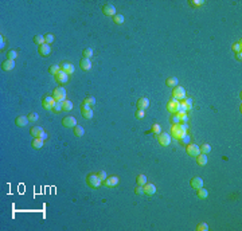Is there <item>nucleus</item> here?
Instances as JSON below:
<instances>
[{
    "mask_svg": "<svg viewBox=\"0 0 242 231\" xmlns=\"http://www.w3.org/2000/svg\"><path fill=\"white\" fill-rule=\"evenodd\" d=\"M171 137L176 138V140H180L183 136L187 135V125L186 124H176V125H172L171 126Z\"/></svg>",
    "mask_w": 242,
    "mask_h": 231,
    "instance_id": "1",
    "label": "nucleus"
},
{
    "mask_svg": "<svg viewBox=\"0 0 242 231\" xmlns=\"http://www.w3.org/2000/svg\"><path fill=\"white\" fill-rule=\"evenodd\" d=\"M66 97H67L66 89L62 88V86H57V88L53 90V98L57 101V102H63V101H66L67 100Z\"/></svg>",
    "mask_w": 242,
    "mask_h": 231,
    "instance_id": "2",
    "label": "nucleus"
},
{
    "mask_svg": "<svg viewBox=\"0 0 242 231\" xmlns=\"http://www.w3.org/2000/svg\"><path fill=\"white\" fill-rule=\"evenodd\" d=\"M86 183H88V185L90 188L97 190V188H100V185H101L102 181L98 179L97 173H89V175L86 176Z\"/></svg>",
    "mask_w": 242,
    "mask_h": 231,
    "instance_id": "3",
    "label": "nucleus"
},
{
    "mask_svg": "<svg viewBox=\"0 0 242 231\" xmlns=\"http://www.w3.org/2000/svg\"><path fill=\"white\" fill-rule=\"evenodd\" d=\"M172 98H175L178 101H182L186 98V89L182 88V86H175L174 90H172Z\"/></svg>",
    "mask_w": 242,
    "mask_h": 231,
    "instance_id": "4",
    "label": "nucleus"
},
{
    "mask_svg": "<svg viewBox=\"0 0 242 231\" xmlns=\"http://www.w3.org/2000/svg\"><path fill=\"white\" fill-rule=\"evenodd\" d=\"M179 108H180V101L175 100V98H171V100L167 102V110H168L171 114H175L176 112L179 110Z\"/></svg>",
    "mask_w": 242,
    "mask_h": 231,
    "instance_id": "5",
    "label": "nucleus"
},
{
    "mask_svg": "<svg viewBox=\"0 0 242 231\" xmlns=\"http://www.w3.org/2000/svg\"><path fill=\"white\" fill-rule=\"evenodd\" d=\"M57 101L53 98V96H46L42 98V106L46 110H53V106L55 105Z\"/></svg>",
    "mask_w": 242,
    "mask_h": 231,
    "instance_id": "6",
    "label": "nucleus"
},
{
    "mask_svg": "<svg viewBox=\"0 0 242 231\" xmlns=\"http://www.w3.org/2000/svg\"><path fill=\"white\" fill-rule=\"evenodd\" d=\"M158 141H159V144H160L161 146H168L169 144H171V141H172V137H171V135H168V133H160V135H158Z\"/></svg>",
    "mask_w": 242,
    "mask_h": 231,
    "instance_id": "7",
    "label": "nucleus"
},
{
    "mask_svg": "<svg viewBox=\"0 0 242 231\" xmlns=\"http://www.w3.org/2000/svg\"><path fill=\"white\" fill-rule=\"evenodd\" d=\"M54 77H55L57 83H59V85H65V83H67V82H69V74H67L66 71H63V70L58 71V73H57Z\"/></svg>",
    "mask_w": 242,
    "mask_h": 231,
    "instance_id": "8",
    "label": "nucleus"
},
{
    "mask_svg": "<svg viewBox=\"0 0 242 231\" xmlns=\"http://www.w3.org/2000/svg\"><path fill=\"white\" fill-rule=\"evenodd\" d=\"M81 114L85 120H90V118H93V116H94L92 108L88 105H85L84 102H82V105H81Z\"/></svg>",
    "mask_w": 242,
    "mask_h": 231,
    "instance_id": "9",
    "label": "nucleus"
},
{
    "mask_svg": "<svg viewBox=\"0 0 242 231\" xmlns=\"http://www.w3.org/2000/svg\"><path fill=\"white\" fill-rule=\"evenodd\" d=\"M186 151H187V153H188V156H191V157H196V156L201 153L199 146L196 145V144H191V143L186 146Z\"/></svg>",
    "mask_w": 242,
    "mask_h": 231,
    "instance_id": "10",
    "label": "nucleus"
},
{
    "mask_svg": "<svg viewBox=\"0 0 242 231\" xmlns=\"http://www.w3.org/2000/svg\"><path fill=\"white\" fill-rule=\"evenodd\" d=\"M102 14L105 15V16H112V18H113L114 15H116V7L110 3L104 4V6H102Z\"/></svg>",
    "mask_w": 242,
    "mask_h": 231,
    "instance_id": "11",
    "label": "nucleus"
},
{
    "mask_svg": "<svg viewBox=\"0 0 242 231\" xmlns=\"http://www.w3.org/2000/svg\"><path fill=\"white\" fill-rule=\"evenodd\" d=\"M193 109V100L191 98H188V97H186L184 100L180 101V108H179V110H183V112H188ZM178 110V112H179Z\"/></svg>",
    "mask_w": 242,
    "mask_h": 231,
    "instance_id": "12",
    "label": "nucleus"
},
{
    "mask_svg": "<svg viewBox=\"0 0 242 231\" xmlns=\"http://www.w3.org/2000/svg\"><path fill=\"white\" fill-rule=\"evenodd\" d=\"M102 183H104V184H105L108 188H112V187H116V185L120 183V180H118V177H117V176H108V177L102 181Z\"/></svg>",
    "mask_w": 242,
    "mask_h": 231,
    "instance_id": "13",
    "label": "nucleus"
},
{
    "mask_svg": "<svg viewBox=\"0 0 242 231\" xmlns=\"http://www.w3.org/2000/svg\"><path fill=\"white\" fill-rule=\"evenodd\" d=\"M62 124H63V126H66V128H74V126L77 125V120L74 117H71V116H67V117H65L63 120H62Z\"/></svg>",
    "mask_w": 242,
    "mask_h": 231,
    "instance_id": "14",
    "label": "nucleus"
},
{
    "mask_svg": "<svg viewBox=\"0 0 242 231\" xmlns=\"http://www.w3.org/2000/svg\"><path fill=\"white\" fill-rule=\"evenodd\" d=\"M191 187H193L194 190H199V188H202L203 187V179L198 177V176L193 177L191 179Z\"/></svg>",
    "mask_w": 242,
    "mask_h": 231,
    "instance_id": "15",
    "label": "nucleus"
},
{
    "mask_svg": "<svg viewBox=\"0 0 242 231\" xmlns=\"http://www.w3.org/2000/svg\"><path fill=\"white\" fill-rule=\"evenodd\" d=\"M144 193L148 196H152L156 193V187H155V184H151V183H145L144 184Z\"/></svg>",
    "mask_w": 242,
    "mask_h": 231,
    "instance_id": "16",
    "label": "nucleus"
},
{
    "mask_svg": "<svg viewBox=\"0 0 242 231\" xmlns=\"http://www.w3.org/2000/svg\"><path fill=\"white\" fill-rule=\"evenodd\" d=\"M38 51L42 56H49L50 54H51V47H50V44L44 43V44H42V46H39Z\"/></svg>",
    "mask_w": 242,
    "mask_h": 231,
    "instance_id": "17",
    "label": "nucleus"
},
{
    "mask_svg": "<svg viewBox=\"0 0 242 231\" xmlns=\"http://www.w3.org/2000/svg\"><path fill=\"white\" fill-rule=\"evenodd\" d=\"M28 117H26V116H18V117L15 118V124H16V126H19V128H23V126H26L27 124H28Z\"/></svg>",
    "mask_w": 242,
    "mask_h": 231,
    "instance_id": "18",
    "label": "nucleus"
},
{
    "mask_svg": "<svg viewBox=\"0 0 242 231\" xmlns=\"http://www.w3.org/2000/svg\"><path fill=\"white\" fill-rule=\"evenodd\" d=\"M14 67H15V61L7 59V61H4L1 63V70H4V71H11V70H14Z\"/></svg>",
    "mask_w": 242,
    "mask_h": 231,
    "instance_id": "19",
    "label": "nucleus"
},
{
    "mask_svg": "<svg viewBox=\"0 0 242 231\" xmlns=\"http://www.w3.org/2000/svg\"><path fill=\"white\" fill-rule=\"evenodd\" d=\"M79 66H81V69H82L84 71H89V70L92 69V62H90V59L82 58L81 62H79Z\"/></svg>",
    "mask_w": 242,
    "mask_h": 231,
    "instance_id": "20",
    "label": "nucleus"
},
{
    "mask_svg": "<svg viewBox=\"0 0 242 231\" xmlns=\"http://www.w3.org/2000/svg\"><path fill=\"white\" fill-rule=\"evenodd\" d=\"M148 106H149L148 98H145V97H141V98H139V101H137V109H143V110H145Z\"/></svg>",
    "mask_w": 242,
    "mask_h": 231,
    "instance_id": "21",
    "label": "nucleus"
},
{
    "mask_svg": "<svg viewBox=\"0 0 242 231\" xmlns=\"http://www.w3.org/2000/svg\"><path fill=\"white\" fill-rule=\"evenodd\" d=\"M43 141L44 140H42V138H39V137H34V140H32V143H31L32 148H34V149H41L42 146H43Z\"/></svg>",
    "mask_w": 242,
    "mask_h": 231,
    "instance_id": "22",
    "label": "nucleus"
},
{
    "mask_svg": "<svg viewBox=\"0 0 242 231\" xmlns=\"http://www.w3.org/2000/svg\"><path fill=\"white\" fill-rule=\"evenodd\" d=\"M42 132H43V128H41V126H32L30 129V133H31L32 137H39Z\"/></svg>",
    "mask_w": 242,
    "mask_h": 231,
    "instance_id": "23",
    "label": "nucleus"
},
{
    "mask_svg": "<svg viewBox=\"0 0 242 231\" xmlns=\"http://www.w3.org/2000/svg\"><path fill=\"white\" fill-rule=\"evenodd\" d=\"M196 163L199 164V165H206L207 164V155H204V153H199L198 156H196Z\"/></svg>",
    "mask_w": 242,
    "mask_h": 231,
    "instance_id": "24",
    "label": "nucleus"
},
{
    "mask_svg": "<svg viewBox=\"0 0 242 231\" xmlns=\"http://www.w3.org/2000/svg\"><path fill=\"white\" fill-rule=\"evenodd\" d=\"M178 78L176 77H169V78H167L166 81V85L168 86V88H175V86H178Z\"/></svg>",
    "mask_w": 242,
    "mask_h": 231,
    "instance_id": "25",
    "label": "nucleus"
},
{
    "mask_svg": "<svg viewBox=\"0 0 242 231\" xmlns=\"http://www.w3.org/2000/svg\"><path fill=\"white\" fill-rule=\"evenodd\" d=\"M198 192H196V195H198L199 199H207V196H209V191L206 190V188H199V190H196Z\"/></svg>",
    "mask_w": 242,
    "mask_h": 231,
    "instance_id": "26",
    "label": "nucleus"
},
{
    "mask_svg": "<svg viewBox=\"0 0 242 231\" xmlns=\"http://www.w3.org/2000/svg\"><path fill=\"white\" fill-rule=\"evenodd\" d=\"M34 43L38 44V46H42V44L46 43V41H44V35H41V34H38V35L34 36Z\"/></svg>",
    "mask_w": 242,
    "mask_h": 231,
    "instance_id": "27",
    "label": "nucleus"
},
{
    "mask_svg": "<svg viewBox=\"0 0 242 231\" xmlns=\"http://www.w3.org/2000/svg\"><path fill=\"white\" fill-rule=\"evenodd\" d=\"M84 104H85V105H88V106H90V108H93V106L96 105V98H94V97H92V96H88L84 100Z\"/></svg>",
    "mask_w": 242,
    "mask_h": 231,
    "instance_id": "28",
    "label": "nucleus"
},
{
    "mask_svg": "<svg viewBox=\"0 0 242 231\" xmlns=\"http://www.w3.org/2000/svg\"><path fill=\"white\" fill-rule=\"evenodd\" d=\"M74 135H76L77 137H82V136L85 135V129L82 128L81 125H76L74 126Z\"/></svg>",
    "mask_w": 242,
    "mask_h": 231,
    "instance_id": "29",
    "label": "nucleus"
},
{
    "mask_svg": "<svg viewBox=\"0 0 242 231\" xmlns=\"http://www.w3.org/2000/svg\"><path fill=\"white\" fill-rule=\"evenodd\" d=\"M175 114L178 116L179 118H180V121H183V122H187V121H188V116H187V112L179 110V112H176Z\"/></svg>",
    "mask_w": 242,
    "mask_h": 231,
    "instance_id": "30",
    "label": "nucleus"
},
{
    "mask_svg": "<svg viewBox=\"0 0 242 231\" xmlns=\"http://www.w3.org/2000/svg\"><path fill=\"white\" fill-rule=\"evenodd\" d=\"M124 20H125V18H124L121 14H116V15L113 16V22H114L116 24H118V26H120V24H123Z\"/></svg>",
    "mask_w": 242,
    "mask_h": 231,
    "instance_id": "31",
    "label": "nucleus"
},
{
    "mask_svg": "<svg viewBox=\"0 0 242 231\" xmlns=\"http://www.w3.org/2000/svg\"><path fill=\"white\" fill-rule=\"evenodd\" d=\"M179 143H180V144H182V145L187 146V145H188V144H190V143H191V136H190V135H188V133H187V135H186V136H183V137H182V138H180V140H179Z\"/></svg>",
    "mask_w": 242,
    "mask_h": 231,
    "instance_id": "32",
    "label": "nucleus"
},
{
    "mask_svg": "<svg viewBox=\"0 0 242 231\" xmlns=\"http://www.w3.org/2000/svg\"><path fill=\"white\" fill-rule=\"evenodd\" d=\"M62 106H63V110L70 112L71 109H73V102H71V101H69V100H66V101H63V102H62Z\"/></svg>",
    "mask_w": 242,
    "mask_h": 231,
    "instance_id": "33",
    "label": "nucleus"
},
{
    "mask_svg": "<svg viewBox=\"0 0 242 231\" xmlns=\"http://www.w3.org/2000/svg\"><path fill=\"white\" fill-rule=\"evenodd\" d=\"M231 49H233L234 53H241V51H242V42L241 41L235 42V43L231 46Z\"/></svg>",
    "mask_w": 242,
    "mask_h": 231,
    "instance_id": "34",
    "label": "nucleus"
},
{
    "mask_svg": "<svg viewBox=\"0 0 242 231\" xmlns=\"http://www.w3.org/2000/svg\"><path fill=\"white\" fill-rule=\"evenodd\" d=\"M199 149H201V153H204V155H207V153L211 152V146L209 145V144H203V145L199 146Z\"/></svg>",
    "mask_w": 242,
    "mask_h": 231,
    "instance_id": "35",
    "label": "nucleus"
},
{
    "mask_svg": "<svg viewBox=\"0 0 242 231\" xmlns=\"http://www.w3.org/2000/svg\"><path fill=\"white\" fill-rule=\"evenodd\" d=\"M70 67H71V63H70V62L63 61V62H62V63H61V70L66 71L67 74H69V70H70Z\"/></svg>",
    "mask_w": 242,
    "mask_h": 231,
    "instance_id": "36",
    "label": "nucleus"
},
{
    "mask_svg": "<svg viewBox=\"0 0 242 231\" xmlns=\"http://www.w3.org/2000/svg\"><path fill=\"white\" fill-rule=\"evenodd\" d=\"M136 183H137L139 185H144V184L147 183V176H145V175H139V176L136 177Z\"/></svg>",
    "mask_w": 242,
    "mask_h": 231,
    "instance_id": "37",
    "label": "nucleus"
},
{
    "mask_svg": "<svg viewBox=\"0 0 242 231\" xmlns=\"http://www.w3.org/2000/svg\"><path fill=\"white\" fill-rule=\"evenodd\" d=\"M58 71H61V66H58V64H53V66L49 67V73L53 74V75H55Z\"/></svg>",
    "mask_w": 242,
    "mask_h": 231,
    "instance_id": "38",
    "label": "nucleus"
},
{
    "mask_svg": "<svg viewBox=\"0 0 242 231\" xmlns=\"http://www.w3.org/2000/svg\"><path fill=\"white\" fill-rule=\"evenodd\" d=\"M93 50H92V49H89V47H88V49H85V50L84 51H82V55H84V58H88V59H90L92 58V56H93Z\"/></svg>",
    "mask_w": 242,
    "mask_h": 231,
    "instance_id": "39",
    "label": "nucleus"
},
{
    "mask_svg": "<svg viewBox=\"0 0 242 231\" xmlns=\"http://www.w3.org/2000/svg\"><path fill=\"white\" fill-rule=\"evenodd\" d=\"M18 58V53L15 50H9L8 53H7V59H9V61H15V59Z\"/></svg>",
    "mask_w": 242,
    "mask_h": 231,
    "instance_id": "40",
    "label": "nucleus"
},
{
    "mask_svg": "<svg viewBox=\"0 0 242 231\" xmlns=\"http://www.w3.org/2000/svg\"><path fill=\"white\" fill-rule=\"evenodd\" d=\"M151 132L153 133V135H160V133H161L160 125H159V124H153V125H152V128H151Z\"/></svg>",
    "mask_w": 242,
    "mask_h": 231,
    "instance_id": "41",
    "label": "nucleus"
},
{
    "mask_svg": "<svg viewBox=\"0 0 242 231\" xmlns=\"http://www.w3.org/2000/svg\"><path fill=\"white\" fill-rule=\"evenodd\" d=\"M204 4V0H190V6L191 7H201Z\"/></svg>",
    "mask_w": 242,
    "mask_h": 231,
    "instance_id": "42",
    "label": "nucleus"
},
{
    "mask_svg": "<svg viewBox=\"0 0 242 231\" xmlns=\"http://www.w3.org/2000/svg\"><path fill=\"white\" fill-rule=\"evenodd\" d=\"M136 118L137 120H143L144 117H145V110H143V109H137V112H136Z\"/></svg>",
    "mask_w": 242,
    "mask_h": 231,
    "instance_id": "43",
    "label": "nucleus"
},
{
    "mask_svg": "<svg viewBox=\"0 0 242 231\" xmlns=\"http://www.w3.org/2000/svg\"><path fill=\"white\" fill-rule=\"evenodd\" d=\"M63 110V106H62V102H55V105L53 106V112L54 113H59V112Z\"/></svg>",
    "mask_w": 242,
    "mask_h": 231,
    "instance_id": "44",
    "label": "nucleus"
},
{
    "mask_svg": "<svg viewBox=\"0 0 242 231\" xmlns=\"http://www.w3.org/2000/svg\"><path fill=\"white\" fill-rule=\"evenodd\" d=\"M196 230L198 231H207L209 230V224H207V223H199V224L196 226Z\"/></svg>",
    "mask_w": 242,
    "mask_h": 231,
    "instance_id": "45",
    "label": "nucleus"
},
{
    "mask_svg": "<svg viewBox=\"0 0 242 231\" xmlns=\"http://www.w3.org/2000/svg\"><path fill=\"white\" fill-rule=\"evenodd\" d=\"M44 41H46L47 44H51L54 42V35L53 34H46V35H44Z\"/></svg>",
    "mask_w": 242,
    "mask_h": 231,
    "instance_id": "46",
    "label": "nucleus"
},
{
    "mask_svg": "<svg viewBox=\"0 0 242 231\" xmlns=\"http://www.w3.org/2000/svg\"><path fill=\"white\" fill-rule=\"evenodd\" d=\"M27 117H28V120H30V121H32V122H35V121H38L39 116H38V114H36V113H30L28 116H27Z\"/></svg>",
    "mask_w": 242,
    "mask_h": 231,
    "instance_id": "47",
    "label": "nucleus"
},
{
    "mask_svg": "<svg viewBox=\"0 0 242 231\" xmlns=\"http://www.w3.org/2000/svg\"><path fill=\"white\" fill-rule=\"evenodd\" d=\"M179 122H180V118H179L176 114H172L171 116V124L172 125H176V124H179Z\"/></svg>",
    "mask_w": 242,
    "mask_h": 231,
    "instance_id": "48",
    "label": "nucleus"
},
{
    "mask_svg": "<svg viewBox=\"0 0 242 231\" xmlns=\"http://www.w3.org/2000/svg\"><path fill=\"white\" fill-rule=\"evenodd\" d=\"M134 193H136V195H143V193H144V187H143V185L137 184V187L134 188Z\"/></svg>",
    "mask_w": 242,
    "mask_h": 231,
    "instance_id": "49",
    "label": "nucleus"
},
{
    "mask_svg": "<svg viewBox=\"0 0 242 231\" xmlns=\"http://www.w3.org/2000/svg\"><path fill=\"white\" fill-rule=\"evenodd\" d=\"M97 176H98V179H100L101 181H104L106 177H108V176H106V172H105V171H100V172L97 173Z\"/></svg>",
    "mask_w": 242,
    "mask_h": 231,
    "instance_id": "50",
    "label": "nucleus"
},
{
    "mask_svg": "<svg viewBox=\"0 0 242 231\" xmlns=\"http://www.w3.org/2000/svg\"><path fill=\"white\" fill-rule=\"evenodd\" d=\"M0 41H1V43H0V49H1V51H3V49L6 47V38L1 35L0 36Z\"/></svg>",
    "mask_w": 242,
    "mask_h": 231,
    "instance_id": "51",
    "label": "nucleus"
},
{
    "mask_svg": "<svg viewBox=\"0 0 242 231\" xmlns=\"http://www.w3.org/2000/svg\"><path fill=\"white\" fill-rule=\"evenodd\" d=\"M39 138H42V140H46V138H47V133H46V132H42V133H41V136H39Z\"/></svg>",
    "mask_w": 242,
    "mask_h": 231,
    "instance_id": "52",
    "label": "nucleus"
},
{
    "mask_svg": "<svg viewBox=\"0 0 242 231\" xmlns=\"http://www.w3.org/2000/svg\"><path fill=\"white\" fill-rule=\"evenodd\" d=\"M235 59L241 62L242 61V53H235Z\"/></svg>",
    "mask_w": 242,
    "mask_h": 231,
    "instance_id": "53",
    "label": "nucleus"
}]
</instances>
